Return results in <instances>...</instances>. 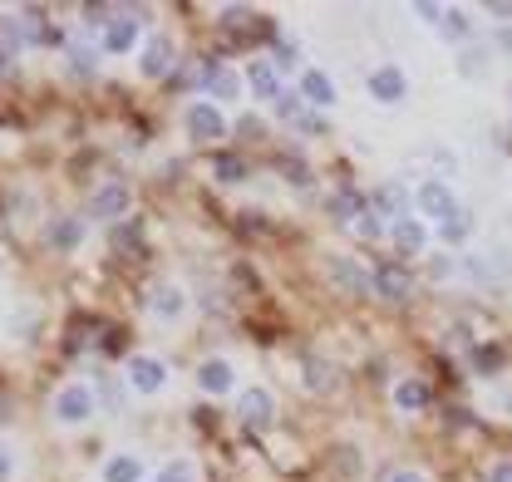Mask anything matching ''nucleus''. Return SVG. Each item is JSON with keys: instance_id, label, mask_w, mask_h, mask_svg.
Segmentation results:
<instances>
[{"instance_id": "f257e3e1", "label": "nucleus", "mask_w": 512, "mask_h": 482, "mask_svg": "<svg viewBox=\"0 0 512 482\" xmlns=\"http://www.w3.org/2000/svg\"><path fill=\"white\" fill-rule=\"evenodd\" d=\"M94 414H99V404H94V389L89 384H64L60 394L50 399V419L60 423V428H84Z\"/></svg>"}, {"instance_id": "f03ea898", "label": "nucleus", "mask_w": 512, "mask_h": 482, "mask_svg": "<svg viewBox=\"0 0 512 482\" xmlns=\"http://www.w3.org/2000/svg\"><path fill=\"white\" fill-rule=\"evenodd\" d=\"M453 212H458V197H453V182L448 178H424L419 187H414V217L444 227Z\"/></svg>"}, {"instance_id": "7ed1b4c3", "label": "nucleus", "mask_w": 512, "mask_h": 482, "mask_svg": "<svg viewBox=\"0 0 512 482\" xmlns=\"http://www.w3.org/2000/svg\"><path fill=\"white\" fill-rule=\"evenodd\" d=\"M183 133H188L192 143H217V138L232 133V123H227V114L212 99H192L188 109H183Z\"/></svg>"}, {"instance_id": "20e7f679", "label": "nucleus", "mask_w": 512, "mask_h": 482, "mask_svg": "<svg viewBox=\"0 0 512 482\" xmlns=\"http://www.w3.org/2000/svg\"><path fill=\"white\" fill-rule=\"evenodd\" d=\"M124 379L138 399H153V394L168 389V360H158V355H133L124 369Z\"/></svg>"}, {"instance_id": "39448f33", "label": "nucleus", "mask_w": 512, "mask_h": 482, "mask_svg": "<svg viewBox=\"0 0 512 482\" xmlns=\"http://www.w3.org/2000/svg\"><path fill=\"white\" fill-rule=\"evenodd\" d=\"M237 419H242L247 433H266V428L276 423V399H271V389H261V384L242 389V394H237Z\"/></svg>"}, {"instance_id": "423d86ee", "label": "nucleus", "mask_w": 512, "mask_h": 482, "mask_svg": "<svg viewBox=\"0 0 512 482\" xmlns=\"http://www.w3.org/2000/svg\"><path fill=\"white\" fill-rule=\"evenodd\" d=\"M148 20V10H119V20H109V30L99 35L104 55H133L138 50V25Z\"/></svg>"}, {"instance_id": "0eeeda50", "label": "nucleus", "mask_w": 512, "mask_h": 482, "mask_svg": "<svg viewBox=\"0 0 512 482\" xmlns=\"http://www.w3.org/2000/svg\"><path fill=\"white\" fill-rule=\"evenodd\" d=\"M173 60H178L173 35H148L143 50H138V74H143V79H168V74H173Z\"/></svg>"}, {"instance_id": "6e6552de", "label": "nucleus", "mask_w": 512, "mask_h": 482, "mask_svg": "<svg viewBox=\"0 0 512 482\" xmlns=\"http://www.w3.org/2000/svg\"><path fill=\"white\" fill-rule=\"evenodd\" d=\"M389 241H394V251L399 256H424L429 251V241H434V227L424 222V217H399V222H389Z\"/></svg>"}, {"instance_id": "1a4fd4ad", "label": "nucleus", "mask_w": 512, "mask_h": 482, "mask_svg": "<svg viewBox=\"0 0 512 482\" xmlns=\"http://www.w3.org/2000/svg\"><path fill=\"white\" fill-rule=\"evenodd\" d=\"M375 296L389 305L409 301V296H414V271H409L404 261H384V266H375Z\"/></svg>"}, {"instance_id": "9d476101", "label": "nucleus", "mask_w": 512, "mask_h": 482, "mask_svg": "<svg viewBox=\"0 0 512 482\" xmlns=\"http://www.w3.org/2000/svg\"><path fill=\"white\" fill-rule=\"evenodd\" d=\"M370 99L384 104V109H394V104H404V99H409V79H404V69H399V64H380V69H370Z\"/></svg>"}, {"instance_id": "9b49d317", "label": "nucleus", "mask_w": 512, "mask_h": 482, "mask_svg": "<svg viewBox=\"0 0 512 482\" xmlns=\"http://www.w3.org/2000/svg\"><path fill=\"white\" fill-rule=\"evenodd\" d=\"M247 94V74H237L232 64H207V99L222 109V104H237Z\"/></svg>"}, {"instance_id": "f8f14e48", "label": "nucleus", "mask_w": 512, "mask_h": 482, "mask_svg": "<svg viewBox=\"0 0 512 482\" xmlns=\"http://www.w3.org/2000/svg\"><path fill=\"white\" fill-rule=\"evenodd\" d=\"M197 389L202 394H212V399H227V394H237V369H232V360H202L197 364Z\"/></svg>"}, {"instance_id": "ddd939ff", "label": "nucleus", "mask_w": 512, "mask_h": 482, "mask_svg": "<svg viewBox=\"0 0 512 482\" xmlns=\"http://www.w3.org/2000/svg\"><path fill=\"white\" fill-rule=\"evenodd\" d=\"M148 310H153V320H163V325H178V320L188 315V291H183L178 281H163V286H153Z\"/></svg>"}, {"instance_id": "4468645a", "label": "nucleus", "mask_w": 512, "mask_h": 482, "mask_svg": "<svg viewBox=\"0 0 512 482\" xmlns=\"http://www.w3.org/2000/svg\"><path fill=\"white\" fill-rule=\"evenodd\" d=\"M89 217H99V222H124L128 217V187L124 182H104V187H94V197H89Z\"/></svg>"}, {"instance_id": "2eb2a0df", "label": "nucleus", "mask_w": 512, "mask_h": 482, "mask_svg": "<svg viewBox=\"0 0 512 482\" xmlns=\"http://www.w3.org/2000/svg\"><path fill=\"white\" fill-rule=\"evenodd\" d=\"M301 99H306V109H335L340 104V84L325 69H301Z\"/></svg>"}, {"instance_id": "dca6fc26", "label": "nucleus", "mask_w": 512, "mask_h": 482, "mask_svg": "<svg viewBox=\"0 0 512 482\" xmlns=\"http://www.w3.org/2000/svg\"><path fill=\"white\" fill-rule=\"evenodd\" d=\"M370 212H380L384 222H399V217L414 212V192H404L399 182H384V187L370 192Z\"/></svg>"}, {"instance_id": "f3484780", "label": "nucleus", "mask_w": 512, "mask_h": 482, "mask_svg": "<svg viewBox=\"0 0 512 482\" xmlns=\"http://www.w3.org/2000/svg\"><path fill=\"white\" fill-rule=\"evenodd\" d=\"M325 271H330V281H335L340 291H350V296L375 291V276H370V271H360L350 256H330V261H325Z\"/></svg>"}, {"instance_id": "a211bd4d", "label": "nucleus", "mask_w": 512, "mask_h": 482, "mask_svg": "<svg viewBox=\"0 0 512 482\" xmlns=\"http://www.w3.org/2000/svg\"><path fill=\"white\" fill-rule=\"evenodd\" d=\"M434 404V389H429V379H419V374H404L399 384H394V409L399 414H424Z\"/></svg>"}, {"instance_id": "6ab92c4d", "label": "nucleus", "mask_w": 512, "mask_h": 482, "mask_svg": "<svg viewBox=\"0 0 512 482\" xmlns=\"http://www.w3.org/2000/svg\"><path fill=\"white\" fill-rule=\"evenodd\" d=\"M247 94H252L256 104H276V99H281V74H276V64L271 60L247 64Z\"/></svg>"}, {"instance_id": "aec40b11", "label": "nucleus", "mask_w": 512, "mask_h": 482, "mask_svg": "<svg viewBox=\"0 0 512 482\" xmlns=\"http://www.w3.org/2000/svg\"><path fill=\"white\" fill-rule=\"evenodd\" d=\"M128 379L124 374H99V389H94V404H99V414H109V419H119L128 404Z\"/></svg>"}, {"instance_id": "412c9836", "label": "nucleus", "mask_w": 512, "mask_h": 482, "mask_svg": "<svg viewBox=\"0 0 512 482\" xmlns=\"http://www.w3.org/2000/svg\"><path fill=\"white\" fill-rule=\"evenodd\" d=\"M148 478V463L138 453H109L104 468H99V482H143Z\"/></svg>"}, {"instance_id": "4be33fe9", "label": "nucleus", "mask_w": 512, "mask_h": 482, "mask_svg": "<svg viewBox=\"0 0 512 482\" xmlns=\"http://www.w3.org/2000/svg\"><path fill=\"white\" fill-rule=\"evenodd\" d=\"M296 369H301V384H306L311 394H330V389H335V364L330 360H320V355H301Z\"/></svg>"}, {"instance_id": "5701e85b", "label": "nucleus", "mask_w": 512, "mask_h": 482, "mask_svg": "<svg viewBox=\"0 0 512 482\" xmlns=\"http://www.w3.org/2000/svg\"><path fill=\"white\" fill-rule=\"evenodd\" d=\"M365 212H370V202H365V197H360L355 187H340V192L330 197V217H335L340 227H355V222H360Z\"/></svg>"}, {"instance_id": "b1692460", "label": "nucleus", "mask_w": 512, "mask_h": 482, "mask_svg": "<svg viewBox=\"0 0 512 482\" xmlns=\"http://www.w3.org/2000/svg\"><path fill=\"white\" fill-rule=\"evenodd\" d=\"M45 237H50L55 251H79L84 246V217H55Z\"/></svg>"}, {"instance_id": "393cba45", "label": "nucleus", "mask_w": 512, "mask_h": 482, "mask_svg": "<svg viewBox=\"0 0 512 482\" xmlns=\"http://www.w3.org/2000/svg\"><path fill=\"white\" fill-rule=\"evenodd\" d=\"M434 30H439V40H448V45H463V40L473 35V20H468V10L448 5V10H444V20H439Z\"/></svg>"}, {"instance_id": "a878e982", "label": "nucleus", "mask_w": 512, "mask_h": 482, "mask_svg": "<svg viewBox=\"0 0 512 482\" xmlns=\"http://www.w3.org/2000/svg\"><path fill=\"white\" fill-rule=\"evenodd\" d=\"M439 237H444L448 246H463V241L473 237V217H468V212H463V207H458V212H453V217H448L444 227H439Z\"/></svg>"}, {"instance_id": "bb28decb", "label": "nucleus", "mask_w": 512, "mask_h": 482, "mask_svg": "<svg viewBox=\"0 0 512 482\" xmlns=\"http://www.w3.org/2000/svg\"><path fill=\"white\" fill-rule=\"evenodd\" d=\"M153 482H197V463L192 458H173V463H163Z\"/></svg>"}, {"instance_id": "cd10ccee", "label": "nucleus", "mask_w": 512, "mask_h": 482, "mask_svg": "<svg viewBox=\"0 0 512 482\" xmlns=\"http://www.w3.org/2000/svg\"><path fill=\"white\" fill-rule=\"evenodd\" d=\"M350 232H355L360 241H384V237H389V222H384L380 212H365V217H360Z\"/></svg>"}, {"instance_id": "c85d7f7f", "label": "nucleus", "mask_w": 512, "mask_h": 482, "mask_svg": "<svg viewBox=\"0 0 512 482\" xmlns=\"http://www.w3.org/2000/svg\"><path fill=\"white\" fill-rule=\"evenodd\" d=\"M212 173H217V182H242L247 178V163H242V158H232V153H217Z\"/></svg>"}, {"instance_id": "c756f323", "label": "nucleus", "mask_w": 512, "mask_h": 482, "mask_svg": "<svg viewBox=\"0 0 512 482\" xmlns=\"http://www.w3.org/2000/svg\"><path fill=\"white\" fill-rule=\"evenodd\" d=\"M271 64H276V74H291V69L301 64V45H291V40H276V55H271Z\"/></svg>"}, {"instance_id": "7c9ffc66", "label": "nucleus", "mask_w": 512, "mask_h": 482, "mask_svg": "<svg viewBox=\"0 0 512 482\" xmlns=\"http://www.w3.org/2000/svg\"><path fill=\"white\" fill-rule=\"evenodd\" d=\"M281 173H286V182L291 187H311V163H301V158H281Z\"/></svg>"}, {"instance_id": "2f4dec72", "label": "nucleus", "mask_w": 512, "mask_h": 482, "mask_svg": "<svg viewBox=\"0 0 512 482\" xmlns=\"http://www.w3.org/2000/svg\"><path fill=\"white\" fill-rule=\"evenodd\" d=\"M138 241H143V227H138V222H119V227H114V246H119V251L138 246Z\"/></svg>"}, {"instance_id": "473e14b6", "label": "nucleus", "mask_w": 512, "mask_h": 482, "mask_svg": "<svg viewBox=\"0 0 512 482\" xmlns=\"http://www.w3.org/2000/svg\"><path fill=\"white\" fill-rule=\"evenodd\" d=\"M503 60H512V20H503V25H493V40H488Z\"/></svg>"}, {"instance_id": "72a5a7b5", "label": "nucleus", "mask_w": 512, "mask_h": 482, "mask_svg": "<svg viewBox=\"0 0 512 482\" xmlns=\"http://www.w3.org/2000/svg\"><path fill=\"white\" fill-rule=\"evenodd\" d=\"M247 20H252V10H242V5H227L222 10V25L227 30H247Z\"/></svg>"}, {"instance_id": "f704fd0d", "label": "nucleus", "mask_w": 512, "mask_h": 482, "mask_svg": "<svg viewBox=\"0 0 512 482\" xmlns=\"http://www.w3.org/2000/svg\"><path fill=\"white\" fill-rule=\"evenodd\" d=\"M109 15H114L109 5H84V20H89L94 30H109Z\"/></svg>"}, {"instance_id": "c9c22d12", "label": "nucleus", "mask_w": 512, "mask_h": 482, "mask_svg": "<svg viewBox=\"0 0 512 482\" xmlns=\"http://www.w3.org/2000/svg\"><path fill=\"white\" fill-rule=\"evenodd\" d=\"M444 10L448 5H429V0H419V5H414V15H419L424 25H439V20H444Z\"/></svg>"}, {"instance_id": "e433bc0d", "label": "nucleus", "mask_w": 512, "mask_h": 482, "mask_svg": "<svg viewBox=\"0 0 512 482\" xmlns=\"http://www.w3.org/2000/svg\"><path fill=\"white\" fill-rule=\"evenodd\" d=\"M10 478H15V448L0 438V482H10Z\"/></svg>"}, {"instance_id": "4c0bfd02", "label": "nucleus", "mask_w": 512, "mask_h": 482, "mask_svg": "<svg viewBox=\"0 0 512 482\" xmlns=\"http://www.w3.org/2000/svg\"><path fill=\"white\" fill-rule=\"evenodd\" d=\"M483 482H512V463H493V468L483 473Z\"/></svg>"}, {"instance_id": "58836bf2", "label": "nucleus", "mask_w": 512, "mask_h": 482, "mask_svg": "<svg viewBox=\"0 0 512 482\" xmlns=\"http://www.w3.org/2000/svg\"><path fill=\"white\" fill-rule=\"evenodd\" d=\"M384 482H429V478H424L419 468H399V473H389Z\"/></svg>"}, {"instance_id": "ea45409f", "label": "nucleus", "mask_w": 512, "mask_h": 482, "mask_svg": "<svg viewBox=\"0 0 512 482\" xmlns=\"http://www.w3.org/2000/svg\"><path fill=\"white\" fill-rule=\"evenodd\" d=\"M508 414H512V394H508Z\"/></svg>"}]
</instances>
